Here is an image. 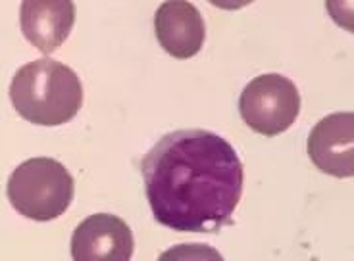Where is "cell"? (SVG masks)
Wrapping results in <instances>:
<instances>
[{
	"label": "cell",
	"instance_id": "cell-1",
	"mask_svg": "<svg viewBox=\"0 0 354 261\" xmlns=\"http://www.w3.org/2000/svg\"><path fill=\"white\" fill-rule=\"evenodd\" d=\"M145 194L160 225L181 233H218L243 196V162L212 130H174L141 160Z\"/></svg>",
	"mask_w": 354,
	"mask_h": 261
},
{
	"label": "cell",
	"instance_id": "cell-2",
	"mask_svg": "<svg viewBox=\"0 0 354 261\" xmlns=\"http://www.w3.org/2000/svg\"><path fill=\"white\" fill-rule=\"evenodd\" d=\"M10 100L24 119L54 127L77 115L83 106V85L66 64L41 58L16 71L10 85Z\"/></svg>",
	"mask_w": 354,
	"mask_h": 261
},
{
	"label": "cell",
	"instance_id": "cell-3",
	"mask_svg": "<svg viewBox=\"0 0 354 261\" xmlns=\"http://www.w3.org/2000/svg\"><path fill=\"white\" fill-rule=\"evenodd\" d=\"M73 177L53 157H31L16 167L6 186L12 208L24 218L48 223L73 202Z\"/></svg>",
	"mask_w": 354,
	"mask_h": 261
},
{
	"label": "cell",
	"instance_id": "cell-4",
	"mask_svg": "<svg viewBox=\"0 0 354 261\" xmlns=\"http://www.w3.org/2000/svg\"><path fill=\"white\" fill-rule=\"evenodd\" d=\"M243 122L264 137H277L297 122L301 95L291 79L279 73L258 75L241 93Z\"/></svg>",
	"mask_w": 354,
	"mask_h": 261
},
{
	"label": "cell",
	"instance_id": "cell-5",
	"mask_svg": "<svg viewBox=\"0 0 354 261\" xmlns=\"http://www.w3.org/2000/svg\"><path fill=\"white\" fill-rule=\"evenodd\" d=\"M306 150L319 171L337 179L354 177V112L331 113L316 123Z\"/></svg>",
	"mask_w": 354,
	"mask_h": 261
},
{
	"label": "cell",
	"instance_id": "cell-6",
	"mask_svg": "<svg viewBox=\"0 0 354 261\" xmlns=\"http://www.w3.org/2000/svg\"><path fill=\"white\" fill-rule=\"evenodd\" d=\"M133 250L131 229L112 213L91 215L71 236V258L75 261H129Z\"/></svg>",
	"mask_w": 354,
	"mask_h": 261
},
{
	"label": "cell",
	"instance_id": "cell-7",
	"mask_svg": "<svg viewBox=\"0 0 354 261\" xmlns=\"http://www.w3.org/2000/svg\"><path fill=\"white\" fill-rule=\"evenodd\" d=\"M160 46L177 60H189L203 48L206 27L201 12L189 0H166L154 14Z\"/></svg>",
	"mask_w": 354,
	"mask_h": 261
},
{
	"label": "cell",
	"instance_id": "cell-8",
	"mask_svg": "<svg viewBox=\"0 0 354 261\" xmlns=\"http://www.w3.org/2000/svg\"><path fill=\"white\" fill-rule=\"evenodd\" d=\"M19 23L29 43L43 54H53L66 43L73 29V0H24Z\"/></svg>",
	"mask_w": 354,
	"mask_h": 261
},
{
	"label": "cell",
	"instance_id": "cell-9",
	"mask_svg": "<svg viewBox=\"0 0 354 261\" xmlns=\"http://www.w3.org/2000/svg\"><path fill=\"white\" fill-rule=\"evenodd\" d=\"M326 8L333 23L354 33V0H326Z\"/></svg>",
	"mask_w": 354,
	"mask_h": 261
},
{
	"label": "cell",
	"instance_id": "cell-10",
	"mask_svg": "<svg viewBox=\"0 0 354 261\" xmlns=\"http://www.w3.org/2000/svg\"><path fill=\"white\" fill-rule=\"evenodd\" d=\"M208 2L214 4L216 8L233 12V10L245 8V6H248V4H250V2H254V0H208Z\"/></svg>",
	"mask_w": 354,
	"mask_h": 261
}]
</instances>
